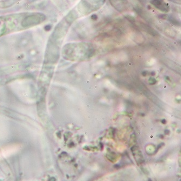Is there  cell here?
<instances>
[{"instance_id": "1", "label": "cell", "mask_w": 181, "mask_h": 181, "mask_svg": "<svg viewBox=\"0 0 181 181\" xmlns=\"http://www.w3.org/2000/svg\"><path fill=\"white\" fill-rule=\"evenodd\" d=\"M45 20V16L42 13H36L28 16L22 22L23 27H30L39 24Z\"/></svg>"}, {"instance_id": "2", "label": "cell", "mask_w": 181, "mask_h": 181, "mask_svg": "<svg viewBox=\"0 0 181 181\" xmlns=\"http://www.w3.org/2000/svg\"><path fill=\"white\" fill-rule=\"evenodd\" d=\"M151 3L157 9H159L163 12H168L169 10L168 5L164 1V0H152Z\"/></svg>"}]
</instances>
